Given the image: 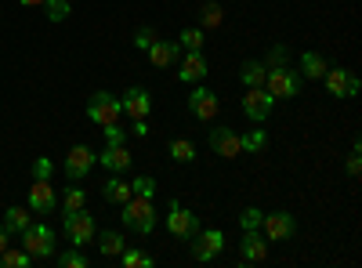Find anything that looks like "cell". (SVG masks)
<instances>
[{
    "label": "cell",
    "instance_id": "cell-1",
    "mask_svg": "<svg viewBox=\"0 0 362 268\" xmlns=\"http://www.w3.org/2000/svg\"><path fill=\"white\" fill-rule=\"evenodd\" d=\"M119 221H124V228H131V232L148 235V232L156 228V206H153V199H148V196H131V199L124 203V214H119Z\"/></svg>",
    "mask_w": 362,
    "mask_h": 268
},
{
    "label": "cell",
    "instance_id": "cell-2",
    "mask_svg": "<svg viewBox=\"0 0 362 268\" xmlns=\"http://www.w3.org/2000/svg\"><path fill=\"white\" fill-rule=\"evenodd\" d=\"M300 83H305V76L293 73V69H286V66H279V69H268L264 91H268L272 98H297V95H300Z\"/></svg>",
    "mask_w": 362,
    "mask_h": 268
},
{
    "label": "cell",
    "instance_id": "cell-3",
    "mask_svg": "<svg viewBox=\"0 0 362 268\" xmlns=\"http://www.w3.org/2000/svg\"><path fill=\"white\" fill-rule=\"evenodd\" d=\"M87 116H90V124L109 127V124H119L124 109H119V98H116V95L98 91V95H90V102H87Z\"/></svg>",
    "mask_w": 362,
    "mask_h": 268
},
{
    "label": "cell",
    "instance_id": "cell-4",
    "mask_svg": "<svg viewBox=\"0 0 362 268\" xmlns=\"http://www.w3.org/2000/svg\"><path fill=\"white\" fill-rule=\"evenodd\" d=\"M22 250L33 257V261H47L54 254V232L47 225H29L22 232Z\"/></svg>",
    "mask_w": 362,
    "mask_h": 268
},
{
    "label": "cell",
    "instance_id": "cell-5",
    "mask_svg": "<svg viewBox=\"0 0 362 268\" xmlns=\"http://www.w3.org/2000/svg\"><path fill=\"white\" fill-rule=\"evenodd\" d=\"M62 228H66V240H69L73 247H83V243L95 240V218H90L83 206H80V211H66Z\"/></svg>",
    "mask_w": 362,
    "mask_h": 268
},
{
    "label": "cell",
    "instance_id": "cell-6",
    "mask_svg": "<svg viewBox=\"0 0 362 268\" xmlns=\"http://www.w3.org/2000/svg\"><path fill=\"white\" fill-rule=\"evenodd\" d=\"M167 232L174 235V240H192V235L199 232V214L174 199L170 203V214H167Z\"/></svg>",
    "mask_w": 362,
    "mask_h": 268
},
{
    "label": "cell",
    "instance_id": "cell-7",
    "mask_svg": "<svg viewBox=\"0 0 362 268\" xmlns=\"http://www.w3.org/2000/svg\"><path fill=\"white\" fill-rule=\"evenodd\" d=\"M221 250H225V232H221V228H199V232L192 235V257H196L199 264H210Z\"/></svg>",
    "mask_w": 362,
    "mask_h": 268
},
{
    "label": "cell",
    "instance_id": "cell-8",
    "mask_svg": "<svg viewBox=\"0 0 362 268\" xmlns=\"http://www.w3.org/2000/svg\"><path fill=\"white\" fill-rule=\"evenodd\" d=\"M261 228H264V240L268 243H286L290 235L297 232V221L286 211H272V214H261Z\"/></svg>",
    "mask_w": 362,
    "mask_h": 268
},
{
    "label": "cell",
    "instance_id": "cell-9",
    "mask_svg": "<svg viewBox=\"0 0 362 268\" xmlns=\"http://www.w3.org/2000/svg\"><path fill=\"white\" fill-rule=\"evenodd\" d=\"M272 105H276V98H272L264 87H247V95H243V116H247V120H254V124L268 120Z\"/></svg>",
    "mask_w": 362,
    "mask_h": 268
},
{
    "label": "cell",
    "instance_id": "cell-10",
    "mask_svg": "<svg viewBox=\"0 0 362 268\" xmlns=\"http://www.w3.org/2000/svg\"><path fill=\"white\" fill-rule=\"evenodd\" d=\"M189 112L196 116V120L210 124V120H214V116L221 112V98L210 91V87H196V91L189 95Z\"/></svg>",
    "mask_w": 362,
    "mask_h": 268
},
{
    "label": "cell",
    "instance_id": "cell-11",
    "mask_svg": "<svg viewBox=\"0 0 362 268\" xmlns=\"http://www.w3.org/2000/svg\"><path fill=\"white\" fill-rule=\"evenodd\" d=\"M119 109H124L127 120H145V116L153 112V98H148L145 87H127L124 98H119Z\"/></svg>",
    "mask_w": 362,
    "mask_h": 268
},
{
    "label": "cell",
    "instance_id": "cell-12",
    "mask_svg": "<svg viewBox=\"0 0 362 268\" xmlns=\"http://www.w3.org/2000/svg\"><path fill=\"white\" fill-rule=\"evenodd\" d=\"M54 189H51V177H33V185H29V211H37V214H51L54 211Z\"/></svg>",
    "mask_w": 362,
    "mask_h": 268
},
{
    "label": "cell",
    "instance_id": "cell-13",
    "mask_svg": "<svg viewBox=\"0 0 362 268\" xmlns=\"http://www.w3.org/2000/svg\"><path fill=\"white\" fill-rule=\"evenodd\" d=\"M95 163H98V156L90 153L87 145H76V148H69V156H66V177H69V182H80V177L90 174Z\"/></svg>",
    "mask_w": 362,
    "mask_h": 268
},
{
    "label": "cell",
    "instance_id": "cell-14",
    "mask_svg": "<svg viewBox=\"0 0 362 268\" xmlns=\"http://www.w3.org/2000/svg\"><path fill=\"white\" fill-rule=\"evenodd\" d=\"M210 148H214L218 156L225 160H235V156H243V148H239V134L232 127H210Z\"/></svg>",
    "mask_w": 362,
    "mask_h": 268
},
{
    "label": "cell",
    "instance_id": "cell-15",
    "mask_svg": "<svg viewBox=\"0 0 362 268\" xmlns=\"http://www.w3.org/2000/svg\"><path fill=\"white\" fill-rule=\"evenodd\" d=\"M206 73H210V66H206L203 51H185V58H181V69H177V80H181V83H199Z\"/></svg>",
    "mask_w": 362,
    "mask_h": 268
},
{
    "label": "cell",
    "instance_id": "cell-16",
    "mask_svg": "<svg viewBox=\"0 0 362 268\" xmlns=\"http://www.w3.org/2000/svg\"><path fill=\"white\" fill-rule=\"evenodd\" d=\"M181 58V44L177 40H153L148 44V62H153V69H167L174 66Z\"/></svg>",
    "mask_w": 362,
    "mask_h": 268
},
{
    "label": "cell",
    "instance_id": "cell-17",
    "mask_svg": "<svg viewBox=\"0 0 362 268\" xmlns=\"http://www.w3.org/2000/svg\"><path fill=\"white\" fill-rule=\"evenodd\" d=\"M239 257H243V264H257L268 257V240L254 228V232H243V243H239Z\"/></svg>",
    "mask_w": 362,
    "mask_h": 268
},
{
    "label": "cell",
    "instance_id": "cell-18",
    "mask_svg": "<svg viewBox=\"0 0 362 268\" xmlns=\"http://www.w3.org/2000/svg\"><path fill=\"white\" fill-rule=\"evenodd\" d=\"M98 163L109 174H124V170H131V148L127 145H105V153L98 156Z\"/></svg>",
    "mask_w": 362,
    "mask_h": 268
},
{
    "label": "cell",
    "instance_id": "cell-19",
    "mask_svg": "<svg viewBox=\"0 0 362 268\" xmlns=\"http://www.w3.org/2000/svg\"><path fill=\"white\" fill-rule=\"evenodd\" d=\"M134 192H131V182H124L119 174H112V177H105V185H102V199L105 203H116V206H124L127 199H131Z\"/></svg>",
    "mask_w": 362,
    "mask_h": 268
},
{
    "label": "cell",
    "instance_id": "cell-20",
    "mask_svg": "<svg viewBox=\"0 0 362 268\" xmlns=\"http://www.w3.org/2000/svg\"><path fill=\"white\" fill-rule=\"evenodd\" d=\"M348 69H326L322 73V83H326V91H329V98H348Z\"/></svg>",
    "mask_w": 362,
    "mask_h": 268
},
{
    "label": "cell",
    "instance_id": "cell-21",
    "mask_svg": "<svg viewBox=\"0 0 362 268\" xmlns=\"http://www.w3.org/2000/svg\"><path fill=\"white\" fill-rule=\"evenodd\" d=\"M329 66H326V58L319 54V51H305L300 54V76H308V80H322V73H326Z\"/></svg>",
    "mask_w": 362,
    "mask_h": 268
},
{
    "label": "cell",
    "instance_id": "cell-22",
    "mask_svg": "<svg viewBox=\"0 0 362 268\" xmlns=\"http://www.w3.org/2000/svg\"><path fill=\"white\" fill-rule=\"evenodd\" d=\"M98 250L105 254V257H119V254H124L127 250V240H124V232H102L98 235Z\"/></svg>",
    "mask_w": 362,
    "mask_h": 268
},
{
    "label": "cell",
    "instance_id": "cell-23",
    "mask_svg": "<svg viewBox=\"0 0 362 268\" xmlns=\"http://www.w3.org/2000/svg\"><path fill=\"white\" fill-rule=\"evenodd\" d=\"M239 148L250 153V156H257V153H264V148H268V134L261 127H250L247 134H239Z\"/></svg>",
    "mask_w": 362,
    "mask_h": 268
},
{
    "label": "cell",
    "instance_id": "cell-24",
    "mask_svg": "<svg viewBox=\"0 0 362 268\" xmlns=\"http://www.w3.org/2000/svg\"><path fill=\"white\" fill-rule=\"evenodd\" d=\"M29 225H33V218H29V211H22V206H8L4 211V228L8 232H25Z\"/></svg>",
    "mask_w": 362,
    "mask_h": 268
},
{
    "label": "cell",
    "instance_id": "cell-25",
    "mask_svg": "<svg viewBox=\"0 0 362 268\" xmlns=\"http://www.w3.org/2000/svg\"><path fill=\"white\" fill-rule=\"evenodd\" d=\"M167 153H170V160H177V163H192V160H196V145H192L189 138H174V141L167 145Z\"/></svg>",
    "mask_w": 362,
    "mask_h": 268
},
{
    "label": "cell",
    "instance_id": "cell-26",
    "mask_svg": "<svg viewBox=\"0 0 362 268\" xmlns=\"http://www.w3.org/2000/svg\"><path fill=\"white\" fill-rule=\"evenodd\" d=\"M221 22H225L221 4H214V0H206V4L199 8V29H218Z\"/></svg>",
    "mask_w": 362,
    "mask_h": 268
},
{
    "label": "cell",
    "instance_id": "cell-27",
    "mask_svg": "<svg viewBox=\"0 0 362 268\" xmlns=\"http://www.w3.org/2000/svg\"><path fill=\"white\" fill-rule=\"evenodd\" d=\"M264 76H268L264 62H247L243 69H239V80H243L247 87H264Z\"/></svg>",
    "mask_w": 362,
    "mask_h": 268
},
{
    "label": "cell",
    "instance_id": "cell-28",
    "mask_svg": "<svg viewBox=\"0 0 362 268\" xmlns=\"http://www.w3.org/2000/svg\"><path fill=\"white\" fill-rule=\"evenodd\" d=\"M181 51H203V29L199 25H185L181 29V37H177Z\"/></svg>",
    "mask_w": 362,
    "mask_h": 268
},
{
    "label": "cell",
    "instance_id": "cell-29",
    "mask_svg": "<svg viewBox=\"0 0 362 268\" xmlns=\"http://www.w3.org/2000/svg\"><path fill=\"white\" fill-rule=\"evenodd\" d=\"M33 264V257H29L25 250H15V247H8L4 254H0V268H29Z\"/></svg>",
    "mask_w": 362,
    "mask_h": 268
},
{
    "label": "cell",
    "instance_id": "cell-30",
    "mask_svg": "<svg viewBox=\"0 0 362 268\" xmlns=\"http://www.w3.org/2000/svg\"><path fill=\"white\" fill-rule=\"evenodd\" d=\"M69 0H44V15L51 18V22H66L69 18Z\"/></svg>",
    "mask_w": 362,
    "mask_h": 268
},
{
    "label": "cell",
    "instance_id": "cell-31",
    "mask_svg": "<svg viewBox=\"0 0 362 268\" xmlns=\"http://www.w3.org/2000/svg\"><path fill=\"white\" fill-rule=\"evenodd\" d=\"M83 203H87V192H83L80 185H69L66 196H62V211H80Z\"/></svg>",
    "mask_w": 362,
    "mask_h": 268
},
{
    "label": "cell",
    "instance_id": "cell-32",
    "mask_svg": "<svg viewBox=\"0 0 362 268\" xmlns=\"http://www.w3.org/2000/svg\"><path fill=\"white\" fill-rule=\"evenodd\" d=\"M119 261H124L127 268H153V264H156L153 257L141 254V250H124V254H119Z\"/></svg>",
    "mask_w": 362,
    "mask_h": 268
},
{
    "label": "cell",
    "instance_id": "cell-33",
    "mask_svg": "<svg viewBox=\"0 0 362 268\" xmlns=\"http://www.w3.org/2000/svg\"><path fill=\"white\" fill-rule=\"evenodd\" d=\"M131 192H134V196H148V199H153V196H156V182H153L148 174H138L134 182H131Z\"/></svg>",
    "mask_w": 362,
    "mask_h": 268
},
{
    "label": "cell",
    "instance_id": "cell-34",
    "mask_svg": "<svg viewBox=\"0 0 362 268\" xmlns=\"http://www.w3.org/2000/svg\"><path fill=\"white\" fill-rule=\"evenodd\" d=\"M261 214H264V211H257V206H247V211L239 214V228H243V232H254V228H261Z\"/></svg>",
    "mask_w": 362,
    "mask_h": 268
},
{
    "label": "cell",
    "instance_id": "cell-35",
    "mask_svg": "<svg viewBox=\"0 0 362 268\" xmlns=\"http://www.w3.org/2000/svg\"><path fill=\"white\" fill-rule=\"evenodd\" d=\"M286 62H290V51H286V44H276V47L268 51V62H264V66H268V69H279V66H286Z\"/></svg>",
    "mask_w": 362,
    "mask_h": 268
},
{
    "label": "cell",
    "instance_id": "cell-36",
    "mask_svg": "<svg viewBox=\"0 0 362 268\" xmlns=\"http://www.w3.org/2000/svg\"><path fill=\"white\" fill-rule=\"evenodd\" d=\"M58 264H62V268H87V257H83V250L76 247V250H66L62 257H58Z\"/></svg>",
    "mask_w": 362,
    "mask_h": 268
},
{
    "label": "cell",
    "instance_id": "cell-37",
    "mask_svg": "<svg viewBox=\"0 0 362 268\" xmlns=\"http://www.w3.org/2000/svg\"><path fill=\"white\" fill-rule=\"evenodd\" d=\"M153 40H156V29L153 25H141L138 33H134V47L138 51H148V44H153Z\"/></svg>",
    "mask_w": 362,
    "mask_h": 268
},
{
    "label": "cell",
    "instance_id": "cell-38",
    "mask_svg": "<svg viewBox=\"0 0 362 268\" xmlns=\"http://www.w3.org/2000/svg\"><path fill=\"white\" fill-rule=\"evenodd\" d=\"M102 131H105V145H127V131L119 127V124H109Z\"/></svg>",
    "mask_w": 362,
    "mask_h": 268
},
{
    "label": "cell",
    "instance_id": "cell-39",
    "mask_svg": "<svg viewBox=\"0 0 362 268\" xmlns=\"http://www.w3.org/2000/svg\"><path fill=\"white\" fill-rule=\"evenodd\" d=\"M51 174H54V163H51L47 156L33 160V177H51Z\"/></svg>",
    "mask_w": 362,
    "mask_h": 268
},
{
    "label": "cell",
    "instance_id": "cell-40",
    "mask_svg": "<svg viewBox=\"0 0 362 268\" xmlns=\"http://www.w3.org/2000/svg\"><path fill=\"white\" fill-rule=\"evenodd\" d=\"M358 87H362V83H358V76L351 73V76H348V98H355V95H358Z\"/></svg>",
    "mask_w": 362,
    "mask_h": 268
},
{
    "label": "cell",
    "instance_id": "cell-41",
    "mask_svg": "<svg viewBox=\"0 0 362 268\" xmlns=\"http://www.w3.org/2000/svg\"><path fill=\"white\" fill-rule=\"evenodd\" d=\"M131 124H134L131 131H134L138 138H145V134H148V124H145V120H131Z\"/></svg>",
    "mask_w": 362,
    "mask_h": 268
},
{
    "label": "cell",
    "instance_id": "cell-42",
    "mask_svg": "<svg viewBox=\"0 0 362 268\" xmlns=\"http://www.w3.org/2000/svg\"><path fill=\"white\" fill-rule=\"evenodd\" d=\"M8 235H11V232H8V228H4V225H0V254H4V250H8V247H11V243H8Z\"/></svg>",
    "mask_w": 362,
    "mask_h": 268
},
{
    "label": "cell",
    "instance_id": "cell-43",
    "mask_svg": "<svg viewBox=\"0 0 362 268\" xmlns=\"http://www.w3.org/2000/svg\"><path fill=\"white\" fill-rule=\"evenodd\" d=\"M22 4H25V8H40V4H44V0H22Z\"/></svg>",
    "mask_w": 362,
    "mask_h": 268
}]
</instances>
